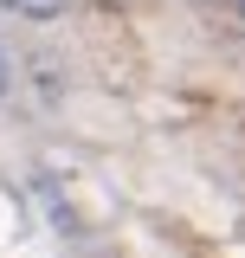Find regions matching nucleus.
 <instances>
[{"mask_svg": "<svg viewBox=\"0 0 245 258\" xmlns=\"http://www.w3.org/2000/svg\"><path fill=\"white\" fill-rule=\"evenodd\" d=\"M32 78H39V103H58V64H52V52H32Z\"/></svg>", "mask_w": 245, "mask_h": 258, "instance_id": "1", "label": "nucleus"}, {"mask_svg": "<svg viewBox=\"0 0 245 258\" xmlns=\"http://www.w3.org/2000/svg\"><path fill=\"white\" fill-rule=\"evenodd\" d=\"M0 7L26 13V20H58V13H65V0H0Z\"/></svg>", "mask_w": 245, "mask_h": 258, "instance_id": "2", "label": "nucleus"}, {"mask_svg": "<svg viewBox=\"0 0 245 258\" xmlns=\"http://www.w3.org/2000/svg\"><path fill=\"white\" fill-rule=\"evenodd\" d=\"M13 91V64H7V52H0V97Z\"/></svg>", "mask_w": 245, "mask_h": 258, "instance_id": "3", "label": "nucleus"}]
</instances>
